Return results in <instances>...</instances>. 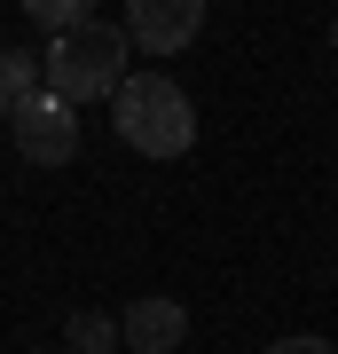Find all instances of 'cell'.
<instances>
[{
    "mask_svg": "<svg viewBox=\"0 0 338 354\" xmlns=\"http://www.w3.org/2000/svg\"><path fill=\"white\" fill-rule=\"evenodd\" d=\"M111 127H118L126 150H142V158H181L189 142H197V102H189V87L165 79V71H126L111 87Z\"/></svg>",
    "mask_w": 338,
    "mask_h": 354,
    "instance_id": "6da1fadb",
    "label": "cell"
},
{
    "mask_svg": "<svg viewBox=\"0 0 338 354\" xmlns=\"http://www.w3.org/2000/svg\"><path fill=\"white\" fill-rule=\"evenodd\" d=\"M126 24H102V16H87V24L71 32H48V55H39V87L63 95L79 111V102H111V87L126 79Z\"/></svg>",
    "mask_w": 338,
    "mask_h": 354,
    "instance_id": "7a4b0ae2",
    "label": "cell"
},
{
    "mask_svg": "<svg viewBox=\"0 0 338 354\" xmlns=\"http://www.w3.org/2000/svg\"><path fill=\"white\" fill-rule=\"evenodd\" d=\"M8 134H16V150H24L32 165H71L79 158V111L63 95H48V87L8 111Z\"/></svg>",
    "mask_w": 338,
    "mask_h": 354,
    "instance_id": "3957f363",
    "label": "cell"
},
{
    "mask_svg": "<svg viewBox=\"0 0 338 354\" xmlns=\"http://www.w3.org/2000/svg\"><path fill=\"white\" fill-rule=\"evenodd\" d=\"M205 32V0H126V39L142 55H181Z\"/></svg>",
    "mask_w": 338,
    "mask_h": 354,
    "instance_id": "277c9868",
    "label": "cell"
},
{
    "mask_svg": "<svg viewBox=\"0 0 338 354\" xmlns=\"http://www.w3.org/2000/svg\"><path fill=\"white\" fill-rule=\"evenodd\" d=\"M181 339H189V307L165 299V291H150L118 315V346H134V354H173Z\"/></svg>",
    "mask_w": 338,
    "mask_h": 354,
    "instance_id": "5b68a950",
    "label": "cell"
},
{
    "mask_svg": "<svg viewBox=\"0 0 338 354\" xmlns=\"http://www.w3.org/2000/svg\"><path fill=\"white\" fill-rule=\"evenodd\" d=\"M24 95H39V55H24V48H0V118H8Z\"/></svg>",
    "mask_w": 338,
    "mask_h": 354,
    "instance_id": "8992f818",
    "label": "cell"
},
{
    "mask_svg": "<svg viewBox=\"0 0 338 354\" xmlns=\"http://www.w3.org/2000/svg\"><path fill=\"white\" fill-rule=\"evenodd\" d=\"M71 354H118V315H71Z\"/></svg>",
    "mask_w": 338,
    "mask_h": 354,
    "instance_id": "52a82bcc",
    "label": "cell"
},
{
    "mask_svg": "<svg viewBox=\"0 0 338 354\" xmlns=\"http://www.w3.org/2000/svg\"><path fill=\"white\" fill-rule=\"evenodd\" d=\"M95 8H102V0H24V16L39 32H71V24H87Z\"/></svg>",
    "mask_w": 338,
    "mask_h": 354,
    "instance_id": "ba28073f",
    "label": "cell"
},
{
    "mask_svg": "<svg viewBox=\"0 0 338 354\" xmlns=\"http://www.w3.org/2000/svg\"><path fill=\"white\" fill-rule=\"evenodd\" d=\"M260 354H338L330 339H314V330H291V339H267Z\"/></svg>",
    "mask_w": 338,
    "mask_h": 354,
    "instance_id": "9c48e42d",
    "label": "cell"
},
{
    "mask_svg": "<svg viewBox=\"0 0 338 354\" xmlns=\"http://www.w3.org/2000/svg\"><path fill=\"white\" fill-rule=\"evenodd\" d=\"M330 55H338V24H330Z\"/></svg>",
    "mask_w": 338,
    "mask_h": 354,
    "instance_id": "30bf717a",
    "label": "cell"
}]
</instances>
